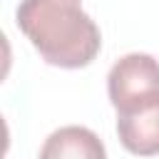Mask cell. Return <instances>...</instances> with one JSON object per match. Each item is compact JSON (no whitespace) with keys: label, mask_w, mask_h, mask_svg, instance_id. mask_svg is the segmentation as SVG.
Segmentation results:
<instances>
[{"label":"cell","mask_w":159,"mask_h":159,"mask_svg":"<svg viewBox=\"0 0 159 159\" xmlns=\"http://www.w3.org/2000/svg\"><path fill=\"white\" fill-rule=\"evenodd\" d=\"M15 22L52 67H87L102 47L99 27L82 10V0H22Z\"/></svg>","instance_id":"1"},{"label":"cell","mask_w":159,"mask_h":159,"mask_svg":"<svg viewBox=\"0 0 159 159\" xmlns=\"http://www.w3.org/2000/svg\"><path fill=\"white\" fill-rule=\"evenodd\" d=\"M107 94L117 114H132L159 104V60L147 52L119 57L107 75Z\"/></svg>","instance_id":"2"},{"label":"cell","mask_w":159,"mask_h":159,"mask_svg":"<svg viewBox=\"0 0 159 159\" xmlns=\"http://www.w3.org/2000/svg\"><path fill=\"white\" fill-rule=\"evenodd\" d=\"M37 159H107V149L92 129L67 124L45 139Z\"/></svg>","instance_id":"3"},{"label":"cell","mask_w":159,"mask_h":159,"mask_svg":"<svg viewBox=\"0 0 159 159\" xmlns=\"http://www.w3.org/2000/svg\"><path fill=\"white\" fill-rule=\"evenodd\" d=\"M117 134L129 154L137 157L159 154V104L132 114H117Z\"/></svg>","instance_id":"4"}]
</instances>
